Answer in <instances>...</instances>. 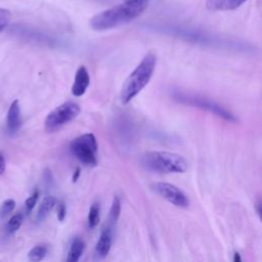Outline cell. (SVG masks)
Masks as SVG:
<instances>
[{"label": "cell", "mask_w": 262, "mask_h": 262, "mask_svg": "<svg viewBox=\"0 0 262 262\" xmlns=\"http://www.w3.org/2000/svg\"><path fill=\"white\" fill-rule=\"evenodd\" d=\"M48 252V248L44 245H39L34 247L28 254L29 260L37 262V261H41L47 254Z\"/></svg>", "instance_id": "obj_15"}, {"label": "cell", "mask_w": 262, "mask_h": 262, "mask_svg": "<svg viewBox=\"0 0 262 262\" xmlns=\"http://www.w3.org/2000/svg\"><path fill=\"white\" fill-rule=\"evenodd\" d=\"M157 58L155 54H148L122 85L120 98L123 104L133 100L151 81L155 72Z\"/></svg>", "instance_id": "obj_2"}, {"label": "cell", "mask_w": 262, "mask_h": 262, "mask_svg": "<svg viewBox=\"0 0 262 262\" xmlns=\"http://www.w3.org/2000/svg\"><path fill=\"white\" fill-rule=\"evenodd\" d=\"M256 210H257L258 215H260L261 214V201L260 200H258V202L256 204Z\"/></svg>", "instance_id": "obj_25"}, {"label": "cell", "mask_w": 262, "mask_h": 262, "mask_svg": "<svg viewBox=\"0 0 262 262\" xmlns=\"http://www.w3.org/2000/svg\"><path fill=\"white\" fill-rule=\"evenodd\" d=\"M99 218H100V206L98 203H94L91 205L89 212H88V227L90 229L95 228L98 223H99Z\"/></svg>", "instance_id": "obj_14"}, {"label": "cell", "mask_w": 262, "mask_h": 262, "mask_svg": "<svg viewBox=\"0 0 262 262\" xmlns=\"http://www.w3.org/2000/svg\"><path fill=\"white\" fill-rule=\"evenodd\" d=\"M67 215V208L64 203H60L58 207V218L60 221H64Z\"/></svg>", "instance_id": "obj_21"}, {"label": "cell", "mask_w": 262, "mask_h": 262, "mask_svg": "<svg viewBox=\"0 0 262 262\" xmlns=\"http://www.w3.org/2000/svg\"><path fill=\"white\" fill-rule=\"evenodd\" d=\"M11 20V13L9 10L0 9V33H2L7 26L9 25Z\"/></svg>", "instance_id": "obj_19"}, {"label": "cell", "mask_w": 262, "mask_h": 262, "mask_svg": "<svg viewBox=\"0 0 262 262\" xmlns=\"http://www.w3.org/2000/svg\"><path fill=\"white\" fill-rule=\"evenodd\" d=\"M90 84V77L87 69L84 66H81L78 68L75 76L74 83L72 85L71 91L74 96H82Z\"/></svg>", "instance_id": "obj_9"}, {"label": "cell", "mask_w": 262, "mask_h": 262, "mask_svg": "<svg viewBox=\"0 0 262 262\" xmlns=\"http://www.w3.org/2000/svg\"><path fill=\"white\" fill-rule=\"evenodd\" d=\"M173 99L176 101L187 104V106H192L195 108H199L204 111H208L209 113L229 122V123H237L239 120L238 118L227 109L222 107L216 101H213L209 98H205L196 94L188 93V92H182V91H174L172 94Z\"/></svg>", "instance_id": "obj_4"}, {"label": "cell", "mask_w": 262, "mask_h": 262, "mask_svg": "<svg viewBox=\"0 0 262 262\" xmlns=\"http://www.w3.org/2000/svg\"><path fill=\"white\" fill-rule=\"evenodd\" d=\"M81 109L74 101H66L51 111L44 121V128L47 133H56L78 117Z\"/></svg>", "instance_id": "obj_6"}, {"label": "cell", "mask_w": 262, "mask_h": 262, "mask_svg": "<svg viewBox=\"0 0 262 262\" xmlns=\"http://www.w3.org/2000/svg\"><path fill=\"white\" fill-rule=\"evenodd\" d=\"M23 219H24V217L22 214H16L13 217H11L7 224V232L9 234L15 233L21 227V225L23 223Z\"/></svg>", "instance_id": "obj_16"}, {"label": "cell", "mask_w": 262, "mask_h": 262, "mask_svg": "<svg viewBox=\"0 0 262 262\" xmlns=\"http://www.w3.org/2000/svg\"><path fill=\"white\" fill-rule=\"evenodd\" d=\"M144 169L155 173H185L188 170L187 160L175 153L152 151L144 154L141 158Z\"/></svg>", "instance_id": "obj_3"}, {"label": "cell", "mask_w": 262, "mask_h": 262, "mask_svg": "<svg viewBox=\"0 0 262 262\" xmlns=\"http://www.w3.org/2000/svg\"><path fill=\"white\" fill-rule=\"evenodd\" d=\"M149 0H125L124 4L98 13L90 20L95 31H106L126 25L139 18L148 8Z\"/></svg>", "instance_id": "obj_1"}, {"label": "cell", "mask_w": 262, "mask_h": 262, "mask_svg": "<svg viewBox=\"0 0 262 262\" xmlns=\"http://www.w3.org/2000/svg\"><path fill=\"white\" fill-rule=\"evenodd\" d=\"M151 189L159 195L161 198L165 199L170 204L175 207L187 209L190 207L189 197L176 186L168 182H155L151 186Z\"/></svg>", "instance_id": "obj_7"}, {"label": "cell", "mask_w": 262, "mask_h": 262, "mask_svg": "<svg viewBox=\"0 0 262 262\" xmlns=\"http://www.w3.org/2000/svg\"><path fill=\"white\" fill-rule=\"evenodd\" d=\"M247 0H207L206 7L211 12L233 11L244 5Z\"/></svg>", "instance_id": "obj_11"}, {"label": "cell", "mask_w": 262, "mask_h": 262, "mask_svg": "<svg viewBox=\"0 0 262 262\" xmlns=\"http://www.w3.org/2000/svg\"><path fill=\"white\" fill-rule=\"evenodd\" d=\"M112 230L110 227L104 228L101 233L100 237L96 243L95 246V250H94V255L96 259H104L112 248Z\"/></svg>", "instance_id": "obj_10"}, {"label": "cell", "mask_w": 262, "mask_h": 262, "mask_svg": "<svg viewBox=\"0 0 262 262\" xmlns=\"http://www.w3.org/2000/svg\"><path fill=\"white\" fill-rule=\"evenodd\" d=\"M38 198H39V192H38V191H35V192L32 194V196H30V197L26 200L25 206H26V211H27V213H30V212L34 209V207H35V205H36V203H37Z\"/></svg>", "instance_id": "obj_20"}, {"label": "cell", "mask_w": 262, "mask_h": 262, "mask_svg": "<svg viewBox=\"0 0 262 262\" xmlns=\"http://www.w3.org/2000/svg\"><path fill=\"white\" fill-rule=\"evenodd\" d=\"M79 176H80V168H77V169H76V171H75V172H74V174H73L72 181H73V182H77V180H78Z\"/></svg>", "instance_id": "obj_23"}, {"label": "cell", "mask_w": 262, "mask_h": 262, "mask_svg": "<svg viewBox=\"0 0 262 262\" xmlns=\"http://www.w3.org/2000/svg\"><path fill=\"white\" fill-rule=\"evenodd\" d=\"M22 124V118H21V108L19 100L16 99L12 102L7 117V129L10 136L16 135Z\"/></svg>", "instance_id": "obj_8"}, {"label": "cell", "mask_w": 262, "mask_h": 262, "mask_svg": "<svg viewBox=\"0 0 262 262\" xmlns=\"http://www.w3.org/2000/svg\"><path fill=\"white\" fill-rule=\"evenodd\" d=\"M6 167H7V164H6L5 157L0 154V175H3L5 173Z\"/></svg>", "instance_id": "obj_22"}, {"label": "cell", "mask_w": 262, "mask_h": 262, "mask_svg": "<svg viewBox=\"0 0 262 262\" xmlns=\"http://www.w3.org/2000/svg\"><path fill=\"white\" fill-rule=\"evenodd\" d=\"M16 207V202L13 199H9L4 202V204L0 207V217H7L9 214H11Z\"/></svg>", "instance_id": "obj_18"}, {"label": "cell", "mask_w": 262, "mask_h": 262, "mask_svg": "<svg viewBox=\"0 0 262 262\" xmlns=\"http://www.w3.org/2000/svg\"><path fill=\"white\" fill-rule=\"evenodd\" d=\"M56 204H57L56 198H54L53 196L45 197L42 200V202H41V204H40V206L38 208V212H37V216H36L37 221L38 222L43 221L48 216L50 211L55 208Z\"/></svg>", "instance_id": "obj_12"}, {"label": "cell", "mask_w": 262, "mask_h": 262, "mask_svg": "<svg viewBox=\"0 0 262 262\" xmlns=\"http://www.w3.org/2000/svg\"><path fill=\"white\" fill-rule=\"evenodd\" d=\"M120 213H121L120 199L118 197H114L113 202H112V206H111V209H110V216H109L110 222L115 224L120 217Z\"/></svg>", "instance_id": "obj_17"}, {"label": "cell", "mask_w": 262, "mask_h": 262, "mask_svg": "<svg viewBox=\"0 0 262 262\" xmlns=\"http://www.w3.org/2000/svg\"><path fill=\"white\" fill-rule=\"evenodd\" d=\"M242 261V258H241V255L237 252L234 253V256H233V262H241Z\"/></svg>", "instance_id": "obj_24"}, {"label": "cell", "mask_w": 262, "mask_h": 262, "mask_svg": "<svg viewBox=\"0 0 262 262\" xmlns=\"http://www.w3.org/2000/svg\"><path fill=\"white\" fill-rule=\"evenodd\" d=\"M70 151L72 155L87 167L97 166L98 146L94 135L85 134L70 143Z\"/></svg>", "instance_id": "obj_5"}, {"label": "cell", "mask_w": 262, "mask_h": 262, "mask_svg": "<svg viewBox=\"0 0 262 262\" xmlns=\"http://www.w3.org/2000/svg\"><path fill=\"white\" fill-rule=\"evenodd\" d=\"M85 250V243L83 240L79 239V238H76L71 247H70V250H69V253H68V257H67V261L69 262H77L80 257L82 256L83 252Z\"/></svg>", "instance_id": "obj_13"}]
</instances>
